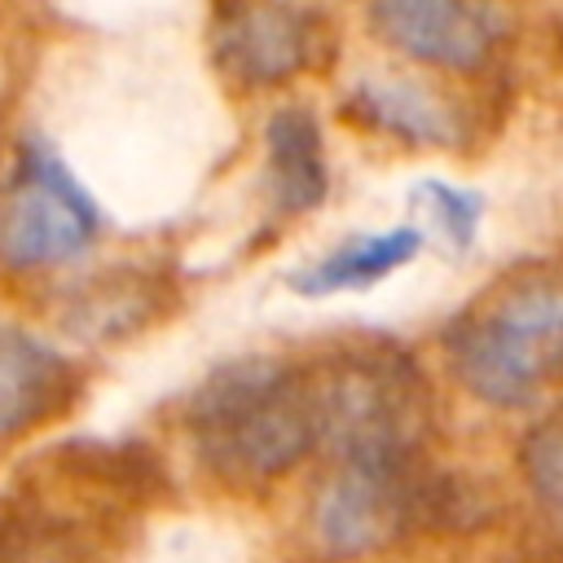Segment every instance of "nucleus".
<instances>
[{
	"instance_id": "obj_6",
	"label": "nucleus",
	"mask_w": 563,
	"mask_h": 563,
	"mask_svg": "<svg viewBox=\"0 0 563 563\" xmlns=\"http://www.w3.org/2000/svg\"><path fill=\"white\" fill-rule=\"evenodd\" d=\"M422 510V484L413 462L374 466L347 462L334 471L317 501V532L334 554H369L396 541Z\"/></svg>"
},
{
	"instance_id": "obj_4",
	"label": "nucleus",
	"mask_w": 563,
	"mask_h": 563,
	"mask_svg": "<svg viewBox=\"0 0 563 563\" xmlns=\"http://www.w3.org/2000/svg\"><path fill=\"white\" fill-rule=\"evenodd\" d=\"M97 229V207L66 163L48 145L26 141L0 194V260L13 268H53L84 255Z\"/></svg>"
},
{
	"instance_id": "obj_10",
	"label": "nucleus",
	"mask_w": 563,
	"mask_h": 563,
	"mask_svg": "<svg viewBox=\"0 0 563 563\" xmlns=\"http://www.w3.org/2000/svg\"><path fill=\"white\" fill-rule=\"evenodd\" d=\"M422 251V233L400 224V229H378V233H356L330 246L321 260L303 264L290 273V290L321 299V295H343V290H369L396 268H405Z\"/></svg>"
},
{
	"instance_id": "obj_2",
	"label": "nucleus",
	"mask_w": 563,
	"mask_h": 563,
	"mask_svg": "<svg viewBox=\"0 0 563 563\" xmlns=\"http://www.w3.org/2000/svg\"><path fill=\"white\" fill-rule=\"evenodd\" d=\"M444 347L457 383L484 405H532L563 378V282L501 286L449 325Z\"/></svg>"
},
{
	"instance_id": "obj_9",
	"label": "nucleus",
	"mask_w": 563,
	"mask_h": 563,
	"mask_svg": "<svg viewBox=\"0 0 563 563\" xmlns=\"http://www.w3.org/2000/svg\"><path fill=\"white\" fill-rule=\"evenodd\" d=\"M264 172H268V194L282 216H303L312 211L325 189V145H321V123L303 106H282L268 128H264Z\"/></svg>"
},
{
	"instance_id": "obj_5",
	"label": "nucleus",
	"mask_w": 563,
	"mask_h": 563,
	"mask_svg": "<svg viewBox=\"0 0 563 563\" xmlns=\"http://www.w3.org/2000/svg\"><path fill=\"white\" fill-rule=\"evenodd\" d=\"M321 22L295 0H220L211 53L242 88H277L317 62Z\"/></svg>"
},
{
	"instance_id": "obj_8",
	"label": "nucleus",
	"mask_w": 563,
	"mask_h": 563,
	"mask_svg": "<svg viewBox=\"0 0 563 563\" xmlns=\"http://www.w3.org/2000/svg\"><path fill=\"white\" fill-rule=\"evenodd\" d=\"M70 361L22 325L0 321V435H18L70 400Z\"/></svg>"
},
{
	"instance_id": "obj_7",
	"label": "nucleus",
	"mask_w": 563,
	"mask_h": 563,
	"mask_svg": "<svg viewBox=\"0 0 563 563\" xmlns=\"http://www.w3.org/2000/svg\"><path fill=\"white\" fill-rule=\"evenodd\" d=\"M374 22L400 53L444 70H475L497 40L479 0H378Z\"/></svg>"
},
{
	"instance_id": "obj_1",
	"label": "nucleus",
	"mask_w": 563,
	"mask_h": 563,
	"mask_svg": "<svg viewBox=\"0 0 563 563\" xmlns=\"http://www.w3.org/2000/svg\"><path fill=\"white\" fill-rule=\"evenodd\" d=\"M189 440L224 479H273L321 444L312 378L268 356L220 365L189 400Z\"/></svg>"
},
{
	"instance_id": "obj_13",
	"label": "nucleus",
	"mask_w": 563,
	"mask_h": 563,
	"mask_svg": "<svg viewBox=\"0 0 563 563\" xmlns=\"http://www.w3.org/2000/svg\"><path fill=\"white\" fill-rule=\"evenodd\" d=\"M413 202L427 211L431 229L453 246V251H466L479 233V220H484V198L475 189H462V185H449V180H418L413 185Z\"/></svg>"
},
{
	"instance_id": "obj_11",
	"label": "nucleus",
	"mask_w": 563,
	"mask_h": 563,
	"mask_svg": "<svg viewBox=\"0 0 563 563\" xmlns=\"http://www.w3.org/2000/svg\"><path fill=\"white\" fill-rule=\"evenodd\" d=\"M347 114L405 145H453L457 114L418 79H361L347 92Z\"/></svg>"
},
{
	"instance_id": "obj_12",
	"label": "nucleus",
	"mask_w": 563,
	"mask_h": 563,
	"mask_svg": "<svg viewBox=\"0 0 563 563\" xmlns=\"http://www.w3.org/2000/svg\"><path fill=\"white\" fill-rule=\"evenodd\" d=\"M519 466H523V479H528L532 497L554 519H563V405L545 409L528 427L523 449H519Z\"/></svg>"
},
{
	"instance_id": "obj_3",
	"label": "nucleus",
	"mask_w": 563,
	"mask_h": 563,
	"mask_svg": "<svg viewBox=\"0 0 563 563\" xmlns=\"http://www.w3.org/2000/svg\"><path fill=\"white\" fill-rule=\"evenodd\" d=\"M317 431L339 457L396 466L413 462L427 431V383L396 347H356L330 361L317 378Z\"/></svg>"
}]
</instances>
